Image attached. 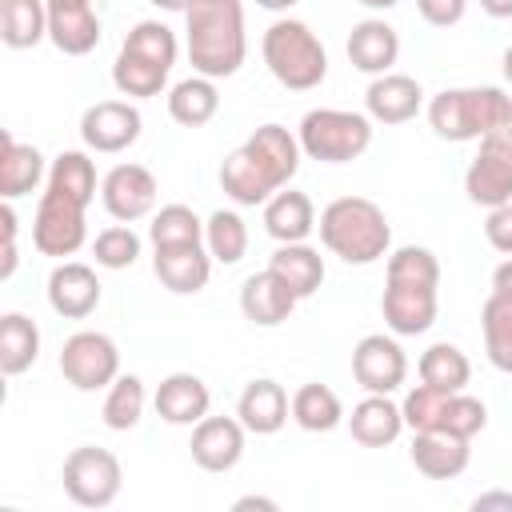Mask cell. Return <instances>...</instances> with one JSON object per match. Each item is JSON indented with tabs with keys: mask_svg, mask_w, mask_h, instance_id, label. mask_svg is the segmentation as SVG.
<instances>
[{
	"mask_svg": "<svg viewBox=\"0 0 512 512\" xmlns=\"http://www.w3.org/2000/svg\"><path fill=\"white\" fill-rule=\"evenodd\" d=\"M184 48L192 72L208 80L236 76L248 56V32H244V0H192L184 12Z\"/></svg>",
	"mask_w": 512,
	"mask_h": 512,
	"instance_id": "6da1fadb",
	"label": "cell"
},
{
	"mask_svg": "<svg viewBox=\"0 0 512 512\" xmlns=\"http://www.w3.org/2000/svg\"><path fill=\"white\" fill-rule=\"evenodd\" d=\"M316 228H320V244L344 264L364 268L392 252V224L384 208L368 196H336L332 204H324Z\"/></svg>",
	"mask_w": 512,
	"mask_h": 512,
	"instance_id": "7a4b0ae2",
	"label": "cell"
},
{
	"mask_svg": "<svg viewBox=\"0 0 512 512\" xmlns=\"http://www.w3.org/2000/svg\"><path fill=\"white\" fill-rule=\"evenodd\" d=\"M508 116H512V96L496 84L444 88L428 100V124L448 144L484 140V136L508 128Z\"/></svg>",
	"mask_w": 512,
	"mask_h": 512,
	"instance_id": "3957f363",
	"label": "cell"
},
{
	"mask_svg": "<svg viewBox=\"0 0 512 512\" xmlns=\"http://www.w3.org/2000/svg\"><path fill=\"white\" fill-rule=\"evenodd\" d=\"M260 56H264V68L272 72V80L284 84L288 92H312L328 76V52H324L320 36L304 20H292V16H280L264 28Z\"/></svg>",
	"mask_w": 512,
	"mask_h": 512,
	"instance_id": "277c9868",
	"label": "cell"
},
{
	"mask_svg": "<svg viewBox=\"0 0 512 512\" xmlns=\"http://www.w3.org/2000/svg\"><path fill=\"white\" fill-rule=\"evenodd\" d=\"M296 140L308 160L348 164L372 148V116L348 112V108H312V112H304Z\"/></svg>",
	"mask_w": 512,
	"mask_h": 512,
	"instance_id": "5b68a950",
	"label": "cell"
},
{
	"mask_svg": "<svg viewBox=\"0 0 512 512\" xmlns=\"http://www.w3.org/2000/svg\"><path fill=\"white\" fill-rule=\"evenodd\" d=\"M60 480H64V492H68L72 504H80V508H108L120 496V488H124V468H120L116 452L84 444V448H72L64 456Z\"/></svg>",
	"mask_w": 512,
	"mask_h": 512,
	"instance_id": "8992f818",
	"label": "cell"
},
{
	"mask_svg": "<svg viewBox=\"0 0 512 512\" xmlns=\"http://www.w3.org/2000/svg\"><path fill=\"white\" fill-rule=\"evenodd\" d=\"M84 208L80 200H72L68 192H56V188H44L40 192V204H36V216H32V244L40 256H52V260H64V256H76L88 240V220H84Z\"/></svg>",
	"mask_w": 512,
	"mask_h": 512,
	"instance_id": "52a82bcc",
	"label": "cell"
},
{
	"mask_svg": "<svg viewBox=\"0 0 512 512\" xmlns=\"http://www.w3.org/2000/svg\"><path fill=\"white\" fill-rule=\"evenodd\" d=\"M60 376L76 392H100L120 376V348L108 332H72L60 348Z\"/></svg>",
	"mask_w": 512,
	"mask_h": 512,
	"instance_id": "ba28073f",
	"label": "cell"
},
{
	"mask_svg": "<svg viewBox=\"0 0 512 512\" xmlns=\"http://www.w3.org/2000/svg\"><path fill=\"white\" fill-rule=\"evenodd\" d=\"M464 192L480 208L512 204V132L508 128L480 140V152L464 172Z\"/></svg>",
	"mask_w": 512,
	"mask_h": 512,
	"instance_id": "9c48e42d",
	"label": "cell"
},
{
	"mask_svg": "<svg viewBox=\"0 0 512 512\" xmlns=\"http://www.w3.org/2000/svg\"><path fill=\"white\" fill-rule=\"evenodd\" d=\"M352 376L364 392L392 396L408 376V356H404L396 332L392 336H384V332L360 336V344L352 348Z\"/></svg>",
	"mask_w": 512,
	"mask_h": 512,
	"instance_id": "30bf717a",
	"label": "cell"
},
{
	"mask_svg": "<svg viewBox=\"0 0 512 512\" xmlns=\"http://www.w3.org/2000/svg\"><path fill=\"white\" fill-rule=\"evenodd\" d=\"M140 128H144L140 108L128 104V100H100V104L84 108V116H80L84 148L88 152H104V156L132 148L140 140Z\"/></svg>",
	"mask_w": 512,
	"mask_h": 512,
	"instance_id": "8fae6325",
	"label": "cell"
},
{
	"mask_svg": "<svg viewBox=\"0 0 512 512\" xmlns=\"http://www.w3.org/2000/svg\"><path fill=\"white\" fill-rule=\"evenodd\" d=\"M156 196H160V184H156V176L144 164H116L100 180V200H104L108 216L120 220V224H132V220L152 216Z\"/></svg>",
	"mask_w": 512,
	"mask_h": 512,
	"instance_id": "7c38bea8",
	"label": "cell"
},
{
	"mask_svg": "<svg viewBox=\"0 0 512 512\" xmlns=\"http://www.w3.org/2000/svg\"><path fill=\"white\" fill-rule=\"evenodd\" d=\"M48 308L64 320H84L96 312L100 304V276L92 264L84 260H60L52 272H48Z\"/></svg>",
	"mask_w": 512,
	"mask_h": 512,
	"instance_id": "4fadbf2b",
	"label": "cell"
},
{
	"mask_svg": "<svg viewBox=\"0 0 512 512\" xmlns=\"http://www.w3.org/2000/svg\"><path fill=\"white\" fill-rule=\"evenodd\" d=\"M244 436L248 428L240 424V416H204L200 424H192V460L204 472H232L244 456Z\"/></svg>",
	"mask_w": 512,
	"mask_h": 512,
	"instance_id": "5bb4252c",
	"label": "cell"
},
{
	"mask_svg": "<svg viewBox=\"0 0 512 512\" xmlns=\"http://www.w3.org/2000/svg\"><path fill=\"white\" fill-rule=\"evenodd\" d=\"M420 108H424V88L416 76L404 72L372 76L364 92V112L372 116V124H408Z\"/></svg>",
	"mask_w": 512,
	"mask_h": 512,
	"instance_id": "9a60e30c",
	"label": "cell"
},
{
	"mask_svg": "<svg viewBox=\"0 0 512 512\" xmlns=\"http://www.w3.org/2000/svg\"><path fill=\"white\" fill-rule=\"evenodd\" d=\"M380 312L396 336H420L436 324L440 296H436V288H420V284H384Z\"/></svg>",
	"mask_w": 512,
	"mask_h": 512,
	"instance_id": "2e32d148",
	"label": "cell"
},
{
	"mask_svg": "<svg viewBox=\"0 0 512 512\" xmlns=\"http://www.w3.org/2000/svg\"><path fill=\"white\" fill-rule=\"evenodd\" d=\"M152 272L156 280L176 292V296H196L208 288L212 276V252L204 244H172V248H156L152 256Z\"/></svg>",
	"mask_w": 512,
	"mask_h": 512,
	"instance_id": "e0dca14e",
	"label": "cell"
},
{
	"mask_svg": "<svg viewBox=\"0 0 512 512\" xmlns=\"http://www.w3.org/2000/svg\"><path fill=\"white\" fill-rule=\"evenodd\" d=\"M296 304H300V296H296L272 268L252 272V276L240 284V312H244V320L256 324V328H276V324H284Z\"/></svg>",
	"mask_w": 512,
	"mask_h": 512,
	"instance_id": "ac0fdd59",
	"label": "cell"
},
{
	"mask_svg": "<svg viewBox=\"0 0 512 512\" xmlns=\"http://www.w3.org/2000/svg\"><path fill=\"white\" fill-rule=\"evenodd\" d=\"M408 456H412V464H416L420 476H428V480H456L468 468V460H472V440L452 436L444 428L412 432Z\"/></svg>",
	"mask_w": 512,
	"mask_h": 512,
	"instance_id": "d6986e66",
	"label": "cell"
},
{
	"mask_svg": "<svg viewBox=\"0 0 512 512\" xmlns=\"http://www.w3.org/2000/svg\"><path fill=\"white\" fill-rule=\"evenodd\" d=\"M344 52H348V60H352L356 72H364V76H384V72H392L396 56H400V32H396L388 20L368 16V20L352 24Z\"/></svg>",
	"mask_w": 512,
	"mask_h": 512,
	"instance_id": "ffe728a7",
	"label": "cell"
},
{
	"mask_svg": "<svg viewBox=\"0 0 512 512\" xmlns=\"http://www.w3.org/2000/svg\"><path fill=\"white\" fill-rule=\"evenodd\" d=\"M236 416H240V424L252 436H272V432H280L288 424L292 400H288V392L276 380L260 376V380H248L244 384V392L236 400Z\"/></svg>",
	"mask_w": 512,
	"mask_h": 512,
	"instance_id": "44dd1931",
	"label": "cell"
},
{
	"mask_svg": "<svg viewBox=\"0 0 512 512\" xmlns=\"http://www.w3.org/2000/svg\"><path fill=\"white\" fill-rule=\"evenodd\" d=\"M152 404H156L160 420H168V424H188V428H192V424H200V420L208 416L212 392H208V384H204L196 372H172V376L160 380Z\"/></svg>",
	"mask_w": 512,
	"mask_h": 512,
	"instance_id": "7402d4cb",
	"label": "cell"
},
{
	"mask_svg": "<svg viewBox=\"0 0 512 512\" xmlns=\"http://www.w3.org/2000/svg\"><path fill=\"white\" fill-rule=\"evenodd\" d=\"M244 148H248L252 160L272 176L276 188H288V180L300 172V160H304L300 140H296L284 124H260V128L244 140Z\"/></svg>",
	"mask_w": 512,
	"mask_h": 512,
	"instance_id": "603a6c76",
	"label": "cell"
},
{
	"mask_svg": "<svg viewBox=\"0 0 512 512\" xmlns=\"http://www.w3.org/2000/svg\"><path fill=\"white\" fill-rule=\"evenodd\" d=\"M48 40L64 56H88L100 44V16L92 0L84 4H48Z\"/></svg>",
	"mask_w": 512,
	"mask_h": 512,
	"instance_id": "cb8c5ba5",
	"label": "cell"
},
{
	"mask_svg": "<svg viewBox=\"0 0 512 512\" xmlns=\"http://www.w3.org/2000/svg\"><path fill=\"white\" fill-rule=\"evenodd\" d=\"M220 188H224V196H228L232 204H240V208L268 204V200L280 192V188L272 184V176L252 160V152H248L244 144L224 156V164H220Z\"/></svg>",
	"mask_w": 512,
	"mask_h": 512,
	"instance_id": "d4e9b609",
	"label": "cell"
},
{
	"mask_svg": "<svg viewBox=\"0 0 512 512\" xmlns=\"http://www.w3.org/2000/svg\"><path fill=\"white\" fill-rule=\"evenodd\" d=\"M316 228V204L308 192L296 188H280L268 204H264V232L276 244H300L308 240Z\"/></svg>",
	"mask_w": 512,
	"mask_h": 512,
	"instance_id": "484cf974",
	"label": "cell"
},
{
	"mask_svg": "<svg viewBox=\"0 0 512 512\" xmlns=\"http://www.w3.org/2000/svg\"><path fill=\"white\" fill-rule=\"evenodd\" d=\"M348 432L356 444L364 448H388L400 432H404V412L392 396H380V392H368L352 416H348Z\"/></svg>",
	"mask_w": 512,
	"mask_h": 512,
	"instance_id": "4316f807",
	"label": "cell"
},
{
	"mask_svg": "<svg viewBox=\"0 0 512 512\" xmlns=\"http://www.w3.org/2000/svg\"><path fill=\"white\" fill-rule=\"evenodd\" d=\"M40 180H44V156H40V148L16 140L4 128L0 132V196L4 200H20V196L36 192Z\"/></svg>",
	"mask_w": 512,
	"mask_h": 512,
	"instance_id": "83f0119b",
	"label": "cell"
},
{
	"mask_svg": "<svg viewBox=\"0 0 512 512\" xmlns=\"http://www.w3.org/2000/svg\"><path fill=\"white\" fill-rule=\"evenodd\" d=\"M268 268L300 296V300H308V296H316L320 292V284H324V256L312 248V244H276V252L268 256Z\"/></svg>",
	"mask_w": 512,
	"mask_h": 512,
	"instance_id": "f1b7e54d",
	"label": "cell"
},
{
	"mask_svg": "<svg viewBox=\"0 0 512 512\" xmlns=\"http://www.w3.org/2000/svg\"><path fill=\"white\" fill-rule=\"evenodd\" d=\"M216 112H220L216 80L192 72L188 80H180V84L168 88V116H172L180 128H204Z\"/></svg>",
	"mask_w": 512,
	"mask_h": 512,
	"instance_id": "f546056e",
	"label": "cell"
},
{
	"mask_svg": "<svg viewBox=\"0 0 512 512\" xmlns=\"http://www.w3.org/2000/svg\"><path fill=\"white\" fill-rule=\"evenodd\" d=\"M40 356V328L24 312H4L0 316V372L20 376L36 364Z\"/></svg>",
	"mask_w": 512,
	"mask_h": 512,
	"instance_id": "4dcf8cb0",
	"label": "cell"
},
{
	"mask_svg": "<svg viewBox=\"0 0 512 512\" xmlns=\"http://www.w3.org/2000/svg\"><path fill=\"white\" fill-rule=\"evenodd\" d=\"M0 40L16 52L48 40V0H0Z\"/></svg>",
	"mask_w": 512,
	"mask_h": 512,
	"instance_id": "1f68e13d",
	"label": "cell"
},
{
	"mask_svg": "<svg viewBox=\"0 0 512 512\" xmlns=\"http://www.w3.org/2000/svg\"><path fill=\"white\" fill-rule=\"evenodd\" d=\"M416 372H420L424 384H432V388H440V392H464L468 380H472V360H468L456 344L436 340V344H428V348L420 352Z\"/></svg>",
	"mask_w": 512,
	"mask_h": 512,
	"instance_id": "d6a6232c",
	"label": "cell"
},
{
	"mask_svg": "<svg viewBox=\"0 0 512 512\" xmlns=\"http://www.w3.org/2000/svg\"><path fill=\"white\" fill-rule=\"evenodd\" d=\"M292 420L304 432H332L344 424V404L328 384H300L292 392Z\"/></svg>",
	"mask_w": 512,
	"mask_h": 512,
	"instance_id": "836d02e7",
	"label": "cell"
},
{
	"mask_svg": "<svg viewBox=\"0 0 512 512\" xmlns=\"http://www.w3.org/2000/svg\"><path fill=\"white\" fill-rule=\"evenodd\" d=\"M144 404H148L144 380H140L136 372H120V376L108 384V392H104V408H100V416H104V424H108L112 432H128V428L140 424Z\"/></svg>",
	"mask_w": 512,
	"mask_h": 512,
	"instance_id": "e575fe53",
	"label": "cell"
},
{
	"mask_svg": "<svg viewBox=\"0 0 512 512\" xmlns=\"http://www.w3.org/2000/svg\"><path fill=\"white\" fill-rule=\"evenodd\" d=\"M480 332H484V352H488V364L496 372H508L512 376V300L504 296H488L484 308H480Z\"/></svg>",
	"mask_w": 512,
	"mask_h": 512,
	"instance_id": "d590c367",
	"label": "cell"
},
{
	"mask_svg": "<svg viewBox=\"0 0 512 512\" xmlns=\"http://www.w3.org/2000/svg\"><path fill=\"white\" fill-rule=\"evenodd\" d=\"M204 248L212 252L216 264H240L248 252V224L232 208H216L204 220Z\"/></svg>",
	"mask_w": 512,
	"mask_h": 512,
	"instance_id": "8d00e7d4",
	"label": "cell"
},
{
	"mask_svg": "<svg viewBox=\"0 0 512 512\" xmlns=\"http://www.w3.org/2000/svg\"><path fill=\"white\" fill-rule=\"evenodd\" d=\"M112 84L120 96H132V100H148V96H160L164 84H168V68L144 60V56H132L120 48L116 64H112Z\"/></svg>",
	"mask_w": 512,
	"mask_h": 512,
	"instance_id": "74e56055",
	"label": "cell"
},
{
	"mask_svg": "<svg viewBox=\"0 0 512 512\" xmlns=\"http://www.w3.org/2000/svg\"><path fill=\"white\" fill-rule=\"evenodd\" d=\"M48 188L68 192L80 204H92L96 200V164H92V156L80 152V148L60 152L52 160V168H48Z\"/></svg>",
	"mask_w": 512,
	"mask_h": 512,
	"instance_id": "f35d334b",
	"label": "cell"
},
{
	"mask_svg": "<svg viewBox=\"0 0 512 512\" xmlns=\"http://www.w3.org/2000/svg\"><path fill=\"white\" fill-rule=\"evenodd\" d=\"M384 284H420V288H440V260L432 248L404 244L388 252L384 260Z\"/></svg>",
	"mask_w": 512,
	"mask_h": 512,
	"instance_id": "ab89813d",
	"label": "cell"
},
{
	"mask_svg": "<svg viewBox=\"0 0 512 512\" xmlns=\"http://www.w3.org/2000/svg\"><path fill=\"white\" fill-rule=\"evenodd\" d=\"M148 240H152V248H172V244H204V220H200V216H196L188 204H164L160 212H152Z\"/></svg>",
	"mask_w": 512,
	"mask_h": 512,
	"instance_id": "60d3db41",
	"label": "cell"
},
{
	"mask_svg": "<svg viewBox=\"0 0 512 512\" xmlns=\"http://www.w3.org/2000/svg\"><path fill=\"white\" fill-rule=\"evenodd\" d=\"M120 48H124V52H132V56H144V60H152V64H160V68H168V72H172L176 56H180L176 32H172L168 24H160V20H140V24H132V32L124 36V44H120Z\"/></svg>",
	"mask_w": 512,
	"mask_h": 512,
	"instance_id": "b9f144b4",
	"label": "cell"
},
{
	"mask_svg": "<svg viewBox=\"0 0 512 512\" xmlns=\"http://www.w3.org/2000/svg\"><path fill=\"white\" fill-rule=\"evenodd\" d=\"M448 396L452 392H440V388H432V384H416V388H408L404 392V400H400V412H404V428H412V432H432V428H440L444 424V412H448Z\"/></svg>",
	"mask_w": 512,
	"mask_h": 512,
	"instance_id": "7bdbcfd3",
	"label": "cell"
},
{
	"mask_svg": "<svg viewBox=\"0 0 512 512\" xmlns=\"http://www.w3.org/2000/svg\"><path fill=\"white\" fill-rule=\"evenodd\" d=\"M140 248H144V244H140V236L132 232V224H112V228L96 232V240H92L96 264H100V268H112V272L132 268L136 256H140Z\"/></svg>",
	"mask_w": 512,
	"mask_h": 512,
	"instance_id": "ee69618b",
	"label": "cell"
},
{
	"mask_svg": "<svg viewBox=\"0 0 512 512\" xmlns=\"http://www.w3.org/2000/svg\"><path fill=\"white\" fill-rule=\"evenodd\" d=\"M484 424H488L484 400H476V396H468V392H452V396H448V412H444V424H440L444 432L472 440L476 432H484Z\"/></svg>",
	"mask_w": 512,
	"mask_h": 512,
	"instance_id": "f6af8a7d",
	"label": "cell"
},
{
	"mask_svg": "<svg viewBox=\"0 0 512 512\" xmlns=\"http://www.w3.org/2000/svg\"><path fill=\"white\" fill-rule=\"evenodd\" d=\"M416 12L432 24V28H452L464 20L468 0H416Z\"/></svg>",
	"mask_w": 512,
	"mask_h": 512,
	"instance_id": "bcb514c9",
	"label": "cell"
},
{
	"mask_svg": "<svg viewBox=\"0 0 512 512\" xmlns=\"http://www.w3.org/2000/svg\"><path fill=\"white\" fill-rule=\"evenodd\" d=\"M484 236L496 252L512 256V204H500V208H488V220H484Z\"/></svg>",
	"mask_w": 512,
	"mask_h": 512,
	"instance_id": "7dc6e473",
	"label": "cell"
},
{
	"mask_svg": "<svg viewBox=\"0 0 512 512\" xmlns=\"http://www.w3.org/2000/svg\"><path fill=\"white\" fill-rule=\"evenodd\" d=\"M488 508L512 512V492H480V496L472 500V512H488Z\"/></svg>",
	"mask_w": 512,
	"mask_h": 512,
	"instance_id": "c3c4849f",
	"label": "cell"
},
{
	"mask_svg": "<svg viewBox=\"0 0 512 512\" xmlns=\"http://www.w3.org/2000/svg\"><path fill=\"white\" fill-rule=\"evenodd\" d=\"M492 292L504 296V300H512V256H508L504 264H496V272H492Z\"/></svg>",
	"mask_w": 512,
	"mask_h": 512,
	"instance_id": "681fc988",
	"label": "cell"
},
{
	"mask_svg": "<svg viewBox=\"0 0 512 512\" xmlns=\"http://www.w3.org/2000/svg\"><path fill=\"white\" fill-rule=\"evenodd\" d=\"M232 508H236V512H244V508H264V512H276L280 504H276V500H268V496H240Z\"/></svg>",
	"mask_w": 512,
	"mask_h": 512,
	"instance_id": "f907efd6",
	"label": "cell"
},
{
	"mask_svg": "<svg viewBox=\"0 0 512 512\" xmlns=\"http://www.w3.org/2000/svg\"><path fill=\"white\" fill-rule=\"evenodd\" d=\"M480 8H484L492 20H512V0H480Z\"/></svg>",
	"mask_w": 512,
	"mask_h": 512,
	"instance_id": "816d5d0a",
	"label": "cell"
},
{
	"mask_svg": "<svg viewBox=\"0 0 512 512\" xmlns=\"http://www.w3.org/2000/svg\"><path fill=\"white\" fill-rule=\"evenodd\" d=\"M148 4H156L160 12H188L192 8V0H148Z\"/></svg>",
	"mask_w": 512,
	"mask_h": 512,
	"instance_id": "f5cc1de1",
	"label": "cell"
},
{
	"mask_svg": "<svg viewBox=\"0 0 512 512\" xmlns=\"http://www.w3.org/2000/svg\"><path fill=\"white\" fill-rule=\"evenodd\" d=\"M260 8H268V12H288L292 4H300V0H256Z\"/></svg>",
	"mask_w": 512,
	"mask_h": 512,
	"instance_id": "db71d44e",
	"label": "cell"
},
{
	"mask_svg": "<svg viewBox=\"0 0 512 512\" xmlns=\"http://www.w3.org/2000/svg\"><path fill=\"white\" fill-rule=\"evenodd\" d=\"M500 72H504V80L512 84V44L504 48V56H500Z\"/></svg>",
	"mask_w": 512,
	"mask_h": 512,
	"instance_id": "11a10c76",
	"label": "cell"
},
{
	"mask_svg": "<svg viewBox=\"0 0 512 512\" xmlns=\"http://www.w3.org/2000/svg\"><path fill=\"white\" fill-rule=\"evenodd\" d=\"M364 8H372V12H388V8H396L400 0H360Z\"/></svg>",
	"mask_w": 512,
	"mask_h": 512,
	"instance_id": "9f6ffc18",
	"label": "cell"
},
{
	"mask_svg": "<svg viewBox=\"0 0 512 512\" xmlns=\"http://www.w3.org/2000/svg\"><path fill=\"white\" fill-rule=\"evenodd\" d=\"M48 4H84V0H48Z\"/></svg>",
	"mask_w": 512,
	"mask_h": 512,
	"instance_id": "6f0895ef",
	"label": "cell"
},
{
	"mask_svg": "<svg viewBox=\"0 0 512 512\" xmlns=\"http://www.w3.org/2000/svg\"><path fill=\"white\" fill-rule=\"evenodd\" d=\"M508 132H512V116H508Z\"/></svg>",
	"mask_w": 512,
	"mask_h": 512,
	"instance_id": "680465c9",
	"label": "cell"
}]
</instances>
